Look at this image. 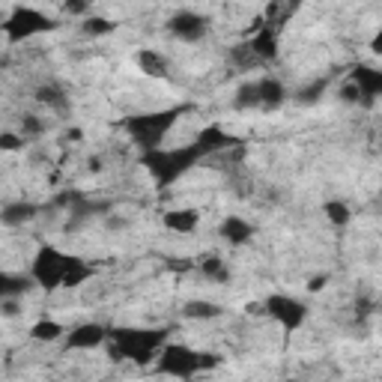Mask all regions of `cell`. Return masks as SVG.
Masks as SVG:
<instances>
[{
	"instance_id": "cell-1",
	"label": "cell",
	"mask_w": 382,
	"mask_h": 382,
	"mask_svg": "<svg viewBox=\"0 0 382 382\" xmlns=\"http://www.w3.org/2000/svg\"><path fill=\"white\" fill-rule=\"evenodd\" d=\"M171 33H176L179 39H185V42H191V39H200L206 33V21L200 18V15H191V13H183V15H176L171 24Z\"/></svg>"
},
{
	"instance_id": "cell-2",
	"label": "cell",
	"mask_w": 382,
	"mask_h": 382,
	"mask_svg": "<svg viewBox=\"0 0 382 382\" xmlns=\"http://www.w3.org/2000/svg\"><path fill=\"white\" fill-rule=\"evenodd\" d=\"M60 334H63V329L57 323H39L36 329H33V338L36 341H57Z\"/></svg>"
}]
</instances>
